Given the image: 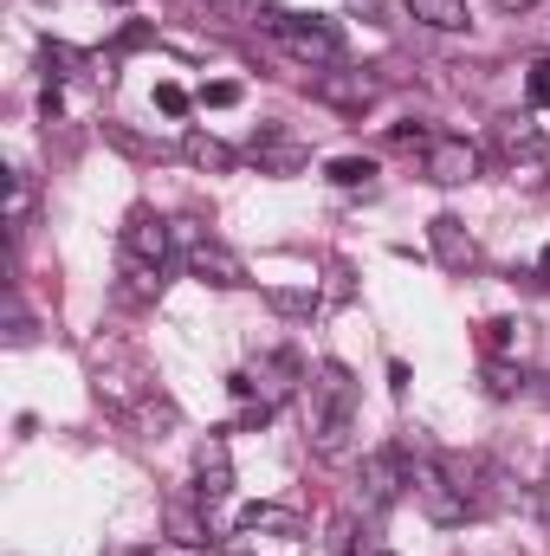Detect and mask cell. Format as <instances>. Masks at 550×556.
Instances as JSON below:
<instances>
[{
	"instance_id": "8",
	"label": "cell",
	"mask_w": 550,
	"mask_h": 556,
	"mask_svg": "<svg viewBox=\"0 0 550 556\" xmlns=\"http://www.w3.org/2000/svg\"><path fill=\"white\" fill-rule=\"evenodd\" d=\"M247 376H253V395H260V402H273V408H278V402H291V395L311 382V376H304V363H298L291 350H273V356H260Z\"/></svg>"
},
{
	"instance_id": "28",
	"label": "cell",
	"mask_w": 550,
	"mask_h": 556,
	"mask_svg": "<svg viewBox=\"0 0 550 556\" xmlns=\"http://www.w3.org/2000/svg\"><path fill=\"white\" fill-rule=\"evenodd\" d=\"M492 7H499V13H512V20H518V13H532V7H538V0H492Z\"/></svg>"
},
{
	"instance_id": "27",
	"label": "cell",
	"mask_w": 550,
	"mask_h": 556,
	"mask_svg": "<svg viewBox=\"0 0 550 556\" xmlns=\"http://www.w3.org/2000/svg\"><path fill=\"white\" fill-rule=\"evenodd\" d=\"M350 7H357L363 20H389V0H350Z\"/></svg>"
},
{
	"instance_id": "7",
	"label": "cell",
	"mask_w": 550,
	"mask_h": 556,
	"mask_svg": "<svg viewBox=\"0 0 550 556\" xmlns=\"http://www.w3.org/2000/svg\"><path fill=\"white\" fill-rule=\"evenodd\" d=\"M421 168H427V181L460 188V181L479 175V149H473L466 137H427L421 142Z\"/></svg>"
},
{
	"instance_id": "24",
	"label": "cell",
	"mask_w": 550,
	"mask_h": 556,
	"mask_svg": "<svg viewBox=\"0 0 550 556\" xmlns=\"http://www.w3.org/2000/svg\"><path fill=\"white\" fill-rule=\"evenodd\" d=\"M486 389H492V395H518V369H505V363H486Z\"/></svg>"
},
{
	"instance_id": "15",
	"label": "cell",
	"mask_w": 550,
	"mask_h": 556,
	"mask_svg": "<svg viewBox=\"0 0 550 556\" xmlns=\"http://www.w3.org/2000/svg\"><path fill=\"white\" fill-rule=\"evenodd\" d=\"M402 7H409V20L434 26V33H460L466 26V0H402Z\"/></svg>"
},
{
	"instance_id": "21",
	"label": "cell",
	"mask_w": 550,
	"mask_h": 556,
	"mask_svg": "<svg viewBox=\"0 0 550 556\" xmlns=\"http://www.w3.org/2000/svg\"><path fill=\"white\" fill-rule=\"evenodd\" d=\"M525 98H532V111H550V59H538L525 72Z\"/></svg>"
},
{
	"instance_id": "26",
	"label": "cell",
	"mask_w": 550,
	"mask_h": 556,
	"mask_svg": "<svg viewBox=\"0 0 550 556\" xmlns=\"http://www.w3.org/2000/svg\"><path fill=\"white\" fill-rule=\"evenodd\" d=\"M409 382H414V376H409V363L396 356V363H389V389H396V395H409Z\"/></svg>"
},
{
	"instance_id": "5",
	"label": "cell",
	"mask_w": 550,
	"mask_h": 556,
	"mask_svg": "<svg viewBox=\"0 0 550 556\" xmlns=\"http://www.w3.org/2000/svg\"><path fill=\"white\" fill-rule=\"evenodd\" d=\"M414 505H421V511H427V525H440V531L473 518V511H466V498H460V485L440 472V453L414 466Z\"/></svg>"
},
{
	"instance_id": "14",
	"label": "cell",
	"mask_w": 550,
	"mask_h": 556,
	"mask_svg": "<svg viewBox=\"0 0 550 556\" xmlns=\"http://www.w3.org/2000/svg\"><path fill=\"white\" fill-rule=\"evenodd\" d=\"M317 98H324V104H337V111H363V104L376 98V78H363V72H357V78L324 72V78H317Z\"/></svg>"
},
{
	"instance_id": "2",
	"label": "cell",
	"mask_w": 550,
	"mask_h": 556,
	"mask_svg": "<svg viewBox=\"0 0 550 556\" xmlns=\"http://www.w3.org/2000/svg\"><path fill=\"white\" fill-rule=\"evenodd\" d=\"M260 26L273 33V46L285 52V59H298V65H311V72H324V65H337V59H343V39H337V26H330V20H317V13L260 7Z\"/></svg>"
},
{
	"instance_id": "16",
	"label": "cell",
	"mask_w": 550,
	"mask_h": 556,
	"mask_svg": "<svg viewBox=\"0 0 550 556\" xmlns=\"http://www.w3.org/2000/svg\"><path fill=\"white\" fill-rule=\"evenodd\" d=\"M33 207H39L33 175H26V168H7V233H20V227L33 220Z\"/></svg>"
},
{
	"instance_id": "1",
	"label": "cell",
	"mask_w": 550,
	"mask_h": 556,
	"mask_svg": "<svg viewBox=\"0 0 550 556\" xmlns=\"http://www.w3.org/2000/svg\"><path fill=\"white\" fill-rule=\"evenodd\" d=\"M304 420H311V446L324 459H337L350 446V433H357V382H350L343 363L317 369V382L304 389Z\"/></svg>"
},
{
	"instance_id": "4",
	"label": "cell",
	"mask_w": 550,
	"mask_h": 556,
	"mask_svg": "<svg viewBox=\"0 0 550 556\" xmlns=\"http://www.w3.org/2000/svg\"><path fill=\"white\" fill-rule=\"evenodd\" d=\"M175 240L188 247V273L201 278V285H221V291H240V285H247V260H240L227 240H214V233H201V227H175Z\"/></svg>"
},
{
	"instance_id": "6",
	"label": "cell",
	"mask_w": 550,
	"mask_h": 556,
	"mask_svg": "<svg viewBox=\"0 0 550 556\" xmlns=\"http://www.w3.org/2000/svg\"><path fill=\"white\" fill-rule=\"evenodd\" d=\"M168 247H175V227H168L162 214H149V207H137V214L124 220V260H130V266H149V273H168Z\"/></svg>"
},
{
	"instance_id": "9",
	"label": "cell",
	"mask_w": 550,
	"mask_h": 556,
	"mask_svg": "<svg viewBox=\"0 0 550 556\" xmlns=\"http://www.w3.org/2000/svg\"><path fill=\"white\" fill-rule=\"evenodd\" d=\"M227 492H234V459H227V440H221V433H208V440H201V453H195V498L214 511Z\"/></svg>"
},
{
	"instance_id": "10",
	"label": "cell",
	"mask_w": 550,
	"mask_h": 556,
	"mask_svg": "<svg viewBox=\"0 0 550 556\" xmlns=\"http://www.w3.org/2000/svg\"><path fill=\"white\" fill-rule=\"evenodd\" d=\"M247 155L260 162V175H298V168H311V149L298 137H285V130H260Z\"/></svg>"
},
{
	"instance_id": "19",
	"label": "cell",
	"mask_w": 550,
	"mask_h": 556,
	"mask_svg": "<svg viewBox=\"0 0 550 556\" xmlns=\"http://www.w3.org/2000/svg\"><path fill=\"white\" fill-rule=\"evenodd\" d=\"M479 343H486V356H505V350L525 343V324H518V317H486V324H479Z\"/></svg>"
},
{
	"instance_id": "11",
	"label": "cell",
	"mask_w": 550,
	"mask_h": 556,
	"mask_svg": "<svg viewBox=\"0 0 550 556\" xmlns=\"http://www.w3.org/2000/svg\"><path fill=\"white\" fill-rule=\"evenodd\" d=\"M427 233H434V253H440V266H453V273H466V266L479 260V247H473V233H466V227H460L453 214H434V227H427Z\"/></svg>"
},
{
	"instance_id": "13",
	"label": "cell",
	"mask_w": 550,
	"mask_h": 556,
	"mask_svg": "<svg viewBox=\"0 0 550 556\" xmlns=\"http://www.w3.org/2000/svg\"><path fill=\"white\" fill-rule=\"evenodd\" d=\"M240 531H266V538H304V518L291 511V505H247L240 511Z\"/></svg>"
},
{
	"instance_id": "17",
	"label": "cell",
	"mask_w": 550,
	"mask_h": 556,
	"mask_svg": "<svg viewBox=\"0 0 550 556\" xmlns=\"http://www.w3.org/2000/svg\"><path fill=\"white\" fill-rule=\"evenodd\" d=\"M324 181H337V188H370V181H376V162H370V155H330V162H324Z\"/></svg>"
},
{
	"instance_id": "20",
	"label": "cell",
	"mask_w": 550,
	"mask_h": 556,
	"mask_svg": "<svg viewBox=\"0 0 550 556\" xmlns=\"http://www.w3.org/2000/svg\"><path fill=\"white\" fill-rule=\"evenodd\" d=\"M168 538H175L182 551H201V544H208V525H201L188 505H168Z\"/></svg>"
},
{
	"instance_id": "22",
	"label": "cell",
	"mask_w": 550,
	"mask_h": 556,
	"mask_svg": "<svg viewBox=\"0 0 550 556\" xmlns=\"http://www.w3.org/2000/svg\"><path fill=\"white\" fill-rule=\"evenodd\" d=\"M201 104H208V111H234V104H240V85H234V78H214V85H201Z\"/></svg>"
},
{
	"instance_id": "30",
	"label": "cell",
	"mask_w": 550,
	"mask_h": 556,
	"mask_svg": "<svg viewBox=\"0 0 550 556\" xmlns=\"http://www.w3.org/2000/svg\"><path fill=\"white\" fill-rule=\"evenodd\" d=\"M227 7H247V0H227Z\"/></svg>"
},
{
	"instance_id": "3",
	"label": "cell",
	"mask_w": 550,
	"mask_h": 556,
	"mask_svg": "<svg viewBox=\"0 0 550 556\" xmlns=\"http://www.w3.org/2000/svg\"><path fill=\"white\" fill-rule=\"evenodd\" d=\"M414 466H421V459H414L402 440L376 446V453L363 459V505H370V511H389V505L414 485Z\"/></svg>"
},
{
	"instance_id": "12",
	"label": "cell",
	"mask_w": 550,
	"mask_h": 556,
	"mask_svg": "<svg viewBox=\"0 0 550 556\" xmlns=\"http://www.w3.org/2000/svg\"><path fill=\"white\" fill-rule=\"evenodd\" d=\"M492 142H499V155H505L512 168L545 155V130H538V124H518V117H499V124H492Z\"/></svg>"
},
{
	"instance_id": "23",
	"label": "cell",
	"mask_w": 550,
	"mask_h": 556,
	"mask_svg": "<svg viewBox=\"0 0 550 556\" xmlns=\"http://www.w3.org/2000/svg\"><path fill=\"white\" fill-rule=\"evenodd\" d=\"M155 111H162V117H182V111H188V91L162 78V85H155Z\"/></svg>"
},
{
	"instance_id": "25",
	"label": "cell",
	"mask_w": 550,
	"mask_h": 556,
	"mask_svg": "<svg viewBox=\"0 0 550 556\" xmlns=\"http://www.w3.org/2000/svg\"><path fill=\"white\" fill-rule=\"evenodd\" d=\"M330 551H337V556H357V518H343V525L330 531ZM370 556H389V551H370Z\"/></svg>"
},
{
	"instance_id": "29",
	"label": "cell",
	"mask_w": 550,
	"mask_h": 556,
	"mask_svg": "<svg viewBox=\"0 0 550 556\" xmlns=\"http://www.w3.org/2000/svg\"><path fill=\"white\" fill-rule=\"evenodd\" d=\"M538 273H545V285H550V247H545V260H538Z\"/></svg>"
},
{
	"instance_id": "18",
	"label": "cell",
	"mask_w": 550,
	"mask_h": 556,
	"mask_svg": "<svg viewBox=\"0 0 550 556\" xmlns=\"http://www.w3.org/2000/svg\"><path fill=\"white\" fill-rule=\"evenodd\" d=\"M182 155H188L195 168H214V175H227V168H234V149H227V142H214V137H201V130L182 142Z\"/></svg>"
}]
</instances>
